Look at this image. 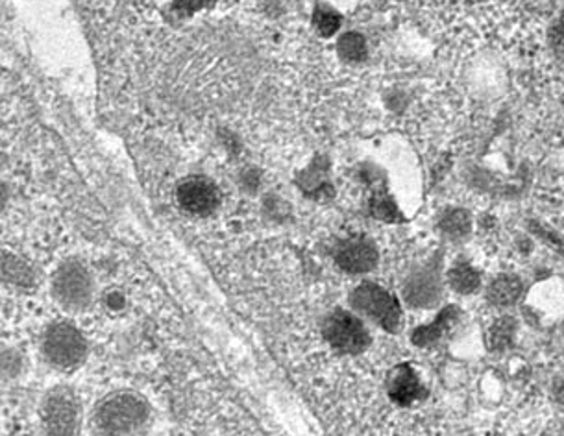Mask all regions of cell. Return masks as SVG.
Listing matches in <instances>:
<instances>
[{
	"label": "cell",
	"instance_id": "cell-1",
	"mask_svg": "<svg viewBox=\"0 0 564 436\" xmlns=\"http://www.w3.org/2000/svg\"><path fill=\"white\" fill-rule=\"evenodd\" d=\"M154 419V408L141 392L117 389L106 392L87 413L89 436H144Z\"/></svg>",
	"mask_w": 564,
	"mask_h": 436
},
{
	"label": "cell",
	"instance_id": "cell-2",
	"mask_svg": "<svg viewBox=\"0 0 564 436\" xmlns=\"http://www.w3.org/2000/svg\"><path fill=\"white\" fill-rule=\"evenodd\" d=\"M37 350L46 368L69 375L86 364L91 345L78 324L56 318L41 329Z\"/></svg>",
	"mask_w": 564,
	"mask_h": 436
},
{
	"label": "cell",
	"instance_id": "cell-3",
	"mask_svg": "<svg viewBox=\"0 0 564 436\" xmlns=\"http://www.w3.org/2000/svg\"><path fill=\"white\" fill-rule=\"evenodd\" d=\"M37 418L41 436H84L87 430L80 394L67 383L46 389L41 396Z\"/></svg>",
	"mask_w": 564,
	"mask_h": 436
},
{
	"label": "cell",
	"instance_id": "cell-4",
	"mask_svg": "<svg viewBox=\"0 0 564 436\" xmlns=\"http://www.w3.org/2000/svg\"><path fill=\"white\" fill-rule=\"evenodd\" d=\"M51 296L59 309L70 315L91 309L97 298V282L89 264L80 258L64 259L51 276Z\"/></svg>",
	"mask_w": 564,
	"mask_h": 436
},
{
	"label": "cell",
	"instance_id": "cell-5",
	"mask_svg": "<svg viewBox=\"0 0 564 436\" xmlns=\"http://www.w3.org/2000/svg\"><path fill=\"white\" fill-rule=\"evenodd\" d=\"M348 309L387 334L394 335L402 329V304L389 288L381 287L380 283L361 282L351 288L348 294Z\"/></svg>",
	"mask_w": 564,
	"mask_h": 436
},
{
	"label": "cell",
	"instance_id": "cell-6",
	"mask_svg": "<svg viewBox=\"0 0 564 436\" xmlns=\"http://www.w3.org/2000/svg\"><path fill=\"white\" fill-rule=\"evenodd\" d=\"M321 331L329 348L340 356H361L372 346L369 324L351 309L337 307L329 310L328 315L324 316Z\"/></svg>",
	"mask_w": 564,
	"mask_h": 436
},
{
	"label": "cell",
	"instance_id": "cell-7",
	"mask_svg": "<svg viewBox=\"0 0 564 436\" xmlns=\"http://www.w3.org/2000/svg\"><path fill=\"white\" fill-rule=\"evenodd\" d=\"M443 253L437 252L409 272L402 285L403 302L413 309H432L443 298Z\"/></svg>",
	"mask_w": 564,
	"mask_h": 436
},
{
	"label": "cell",
	"instance_id": "cell-8",
	"mask_svg": "<svg viewBox=\"0 0 564 436\" xmlns=\"http://www.w3.org/2000/svg\"><path fill=\"white\" fill-rule=\"evenodd\" d=\"M334 263L348 276H365L380 263V250L367 236L345 237L334 250Z\"/></svg>",
	"mask_w": 564,
	"mask_h": 436
},
{
	"label": "cell",
	"instance_id": "cell-9",
	"mask_svg": "<svg viewBox=\"0 0 564 436\" xmlns=\"http://www.w3.org/2000/svg\"><path fill=\"white\" fill-rule=\"evenodd\" d=\"M178 204L193 217H209L220 206V190L215 182L204 176H191L178 185Z\"/></svg>",
	"mask_w": 564,
	"mask_h": 436
},
{
	"label": "cell",
	"instance_id": "cell-10",
	"mask_svg": "<svg viewBox=\"0 0 564 436\" xmlns=\"http://www.w3.org/2000/svg\"><path fill=\"white\" fill-rule=\"evenodd\" d=\"M40 283L35 264L15 250L0 247V285L15 291H34Z\"/></svg>",
	"mask_w": 564,
	"mask_h": 436
},
{
	"label": "cell",
	"instance_id": "cell-11",
	"mask_svg": "<svg viewBox=\"0 0 564 436\" xmlns=\"http://www.w3.org/2000/svg\"><path fill=\"white\" fill-rule=\"evenodd\" d=\"M387 394L400 407H409L424 397L426 391L411 364H398L387 375Z\"/></svg>",
	"mask_w": 564,
	"mask_h": 436
},
{
	"label": "cell",
	"instance_id": "cell-12",
	"mask_svg": "<svg viewBox=\"0 0 564 436\" xmlns=\"http://www.w3.org/2000/svg\"><path fill=\"white\" fill-rule=\"evenodd\" d=\"M459 318L460 310L455 305H448V307L441 309V313L432 321L413 329L411 342L419 346V348H432V346L438 345L457 326Z\"/></svg>",
	"mask_w": 564,
	"mask_h": 436
},
{
	"label": "cell",
	"instance_id": "cell-13",
	"mask_svg": "<svg viewBox=\"0 0 564 436\" xmlns=\"http://www.w3.org/2000/svg\"><path fill=\"white\" fill-rule=\"evenodd\" d=\"M30 372L29 353L15 345L0 346V385H18Z\"/></svg>",
	"mask_w": 564,
	"mask_h": 436
},
{
	"label": "cell",
	"instance_id": "cell-14",
	"mask_svg": "<svg viewBox=\"0 0 564 436\" xmlns=\"http://www.w3.org/2000/svg\"><path fill=\"white\" fill-rule=\"evenodd\" d=\"M328 165V161L317 157L299 174L300 189L304 190L305 195L317 198V200L332 195Z\"/></svg>",
	"mask_w": 564,
	"mask_h": 436
},
{
	"label": "cell",
	"instance_id": "cell-15",
	"mask_svg": "<svg viewBox=\"0 0 564 436\" xmlns=\"http://www.w3.org/2000/svg\"><path fill=\"white\" fill-rule=\"evenodd\" d=\"M369 215L386 225H398L402 222L403 215L398 207L397 200L392 198L391 193L387 190L386 185H375V189L370 193Z\"/></svg>",
	"mask_w": 564,
	"mask_h": 436
},
{
	"label": "cell",
	"instance_id": "cell-16",
	"mask_svg": "<svg viewBox=\"0 0 564 436\" xmlns=\"http://www.w3.org/2000/svg\"><path fill=\"white\" fill-rule=\"evenodd\" d=\"M437 228L449 241H463L473 230V218L463 207H449L438 217Z\"/></svg>",
	"mask_w": 564,
	"mask_h": 436
},
{
	"label": "cell",
	"instance_id": "cell-17",
	"mask_svg": "<svg viewBox=\"0 0 564 436\" xmlns=\"http://www.w3.org/2000/svg\"><path fill=\"white\" fill-rule=\"evenodd\" d=\"M449 287L454 288L455 293L468 296V294L478 293L481 287V276L478 270L474 269L473 264L468 261H457L452 264V269L446 274Z\"/></svg>",
	"mask_w": 564,
	"mask_h": 436
},
{
	"label": "cell",
	"instance_id": "cell-18",
	"mask_svg": "<svg viewBox=\"0 0 564 436\" xmlns=\"http://www.w3.org/2000/svg\"><path fill=\"white\" fill-rule=\"evenodd\" d=\"M522 293V283L519 277L500 276L490 283L487 288V299L496 307H509L520 298Z\"/></svg>",
	"mask_w": 564,
	"mask_h": 436
},
{
	"label": "cell",
	"instance_id": "cell-19",
	"mask_svg": "<svg viewBox=\"0 0 564 436\" xmlns=\"http://www.w3.org/2000/svg\"><path fill=\"white\" fill-rule=\"evenodd\" d=\"M517 334V321L511 316H501L492 321L487 331V348L490 351H506L511 348Z\"/></svg>",
	"mask_w": 564,
	"mask_h": 436
},
{
	"label": "cell",
	"instance_id": "cell-20",
	"mask_svg": "<svg viewBox=\"0 0 564 436\" xmlns=\"http://www.w3.org/2000/svg\"><path fill=\"white\" fill-rule=\"evenodd\" d=\"M337 52H339V58L345 59L346 64H364L369 56V46L359 32H346L337 41Z\"/></svg>",
	"mask_w": 564,
	"mask_h": 436
},
{
	"label": "cell",
	"instance_id": "cell-21",
	"mask_svg": "<svg viewBox=\"0 0 564 436\" xmlns=\"http://www.w3.org/2000/svg\"><path fill=\"white\" fill-rule=\"evenodd\" d=\"M340 24H343V18H340V13L334 10V8H315V12H313V26L317 30L318 35L332 37V35L339 32Z\"/></svg>",
	"mask_w": 564,
	"mask_h": 436
},
{
	"label": "cell",
	"instance_id": "cell-22",
	"mask_svg": "<svg viewBox=\"0 0 564 436\" xmlns=\"http://www.w3.org/2000/svg\"><path fill=\"white\" fill-rule=\"evenodd\" d=\"M212 0H173L174 12L180 15H193V13L200 12L204 8L209 7Z\"/></svg>",
	"mask_w": 564,
	"mask_h": 436
},
{
	"label": "cell",
	"instance_id": "cell-23",
	"mask_svg": "<svg viewBox=\"0 0 564 436\" xmlns=\"http://www.w3.org/2000/svg\"><path fill=\"white\" fill-rule=\"evenodd\" d=\"M10 201H12V190H10L8 184L0 182V215H4L8 211Z\"/></svg>",
	"mask_w": 564,
	"mask_h": 436
},
{
	"label": "cell",
	"instance_id": "cell-24",
	"mask_svg": "<svg viewBox=\"0 0 564 436\" xmlns=\"http://www.w3.org/2000/svg\"><path fill=\"white\" fill-rule=\"evenodd\" d=\"M558 397H564V385H561V389H558Z\"/></svg>",
	"mask_w": 564,
	"mask_h": 436
}]
</instances>
